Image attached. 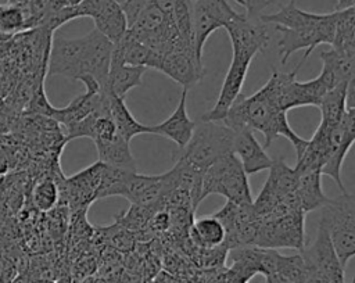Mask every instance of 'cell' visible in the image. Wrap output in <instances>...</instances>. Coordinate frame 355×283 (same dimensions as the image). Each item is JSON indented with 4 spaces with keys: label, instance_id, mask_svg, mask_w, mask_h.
<instances>
[{
    "label": "cell",
    "instance_id": "cell-1",
    "mask_svg": "<svg viewBox=\"0 0 355 283\" xmlns=\"http://www.w3.org/2000/svg\"><path fill=\"white\" fill-rule=\"evenodd\" d=\"M222 122L233 132L243 128L258 130L263 135V147H269L279 136L286 137L294 147L295 155L300 157L308 140L300 137L290 126L287 112L283 111L275 97L273 89L266 83L251 96L243 93L234 100L227 110Z\"/></svg>",
    "mask_w": 355,
    "mask_h": 283
},
{
    "label": "cell",
    "instance_id": "cell-2",
    "mask_svg": "<svg viewBox=\"0 0 355 283\" xmlns=\"http://www.w3.org/2000/svg\"><path fill=\"white\" fill-rule=\"evenodd\" d=\"M112 43L96 28L76 39L55 37L49 51V75L65 76L78 80L83 75H92L103 89H108L107 76L111 61Z\"/></svg>",
    "mask_w": 355,
    "mask_h": 283
},
{
    "label": "cell",
    "instance_id": "cell-3",
    "mask_svg": "<svg viewBox=\"0 0 355 283\" xmlns=\"http://www.w3.org/2000/svg\"><path fill=\"white\" fill-rule=\"evenodd\" d=\"M234 132L222 121H204L196 123L187 144L180 148L176 160L202 172L220 157L232 153Z\"/></svg>",
    "mask_w": 355,
    "mask_h": 283
},
{
    "label": "cell",
    "instance_id": "cell-4",
    "mask_svg": "<svg viewBox=\"0 0 355 283\" xmlns=\"http://www.w3.org/2000/svg\"><path fill=\"white\" fill-rule=\"evenodd\" d=\"M209 194H220L236 204H252L248 175L244 172L239 158L229 153L201 173V201Z\"/></svg>",
    "mask_w": 355,
    "mask_h": 283
},
{
    "label": "cell",
    "instance_id": "cell-5",
    "mask_svg": "<svg viewBox=\"0 0 355 283\" xmlns=\"http://www.w3.org/2000/svg\"><path fill=\"white\" fill-rule=\"evenodd\" d=\"M320 209L319 223L327 230L338 261L345 269L355 255V197L347 190L341 191L340 196L329 198Z\"/></svg>",
    "mask_w": 355,
    "mask_h": 283
},
{
    "label": "cell",
    "instance_id": "cell-6",
    "mask_svg": "<svg viewBox=\"0 0 355 283\" xmlns=\"http://www.w3.org/2000/svg\"><path fill=\"white\" fill-rule=\"evenodd\" d=\"M336 15V11L327 12L316 25L301 29H287L275 25V29L282 35L277 42V55L280 58V62L284 65L291 54L305 49V54L298 62L302 67V64L308 60L315 47H318L319 44H331L334 36Z\"/></svg>",
    "mask_w": 355,
    "mask_h": 283
},
{
    "label": "cell",
    "instance_id": "cell-7",
    "mask_svg": "<svg viewBox=\"0 0 355 283\" xmlns=\"http://www.w3.org/2000/svg\"><path fill=\"white\" fill-rule=\"evenodd\" d=\"M225 229L223 247L229 250L254 246L261 218L255 214L252 204H236L226 200L225 205L212 214Z\"/></svg>",
    "mask_w": 355,
    "mask_h": 283
},
{
    "label": "cell",
    "instance_id": "cell-8",
    "mask_svg": "<svg viewBox=\"0 0 355 283\" xmlns=\"http://www.w3.org/2000/svg\"><path fill=\"white\" fill-rule=\"evenodd\" d=\"M239 12L234 11L226 0H193L191 25L194 36V50L202 61V49L211 33L232 21Z\"/></svg>",
    "mask_w": 355,
    "mask_h": 283
},
{
    "label": "cell",
    "instance_id": "cell-9",
    "mask_svg": "<svg viewBox=\"0 0 355 283\" xmlns=\"http://www.w3.org/2000/svg\"><path fill=\"white\" fill-rule=\"evenodd\" d=\"M232 42L233 57L251 62L252 58L269 46V32L266 24L258 18H248L245 14H237L225 25Z\"/></svg>",
    "mask_w": 355,
    "mask_h": 283
},
{
    "label": "cell",
    "instance_id": "cell-10",
    "mask_svg": "<svg viewBox=\"0 0 355 283\" xmlns=\"http://www.w3.org/2000/svg\"><path fill=\"white\" fill-rule=\"evenodd\" d=\"M355 142V107H347L344 115L338 123L330 130L329 148L324 164L322 166V175L330 176L341 191L345 187L341 180V168L347 153Z\"/></svg>",
    "mask_w": 355,
    "mask_h": 283
},
{
    "label": "cell",
    "instance_id": "cell-11",
    "mask_svg": "<svg viewBox=\"0 0 355 283\" xmlns=\"http://www.w3.org/2000/svg\"><path fill=\"white\" fill-rule=\"evenodd\" d=\"M75 18L90 17L94 28L111 43H116L128 31L121 4L115 0H82L73 6Z\"/></svg>",
    "mask_w": 355,
    "mask_h": 283
},
{
    "label": "cell",
    "instance_id": "cell-12",
    "mask_svg": "<svg viewBox=\"0 0 355 283\" xmlns=\"http://www.w3.org/2000/svg\"><path fill=\"white\" fill-rule=\"evenodd\" d=\"M297 179L298 173L294 168H290L283 158L272 160L268 179L257 198L252 200V208L257 215L263 216L269 214L287 194L293 193Z\"/></svg>",
    "mask_w": 355,
    "mask_h": 283
},
{
    "label": "cell",
    "instance_id": "cell-13",
    "mask_svg": "<svg viewBox=\"0 0 355 283\" xmlns=\"http://www.w3.org/2000/svg\"><path fill=\"white\" fill-rule=\"evenodd\" d=\"M300 252L305 258L312 272L322 275L330 283H344V268L338 261L330 236L323 225H318L313 243Z\"/></svg>",
    "mask_w": 355,
    "mask_h": 283
},
{
    "label": "cell",
    "instance_id": "cell-14",
    "mask_svg": "<svg viewBox=\"0 0 355 283\" xmlns=\"http://www.w3.org/2000/svg\"><path fill=\"white\" fill-rule=\"evenodd\" d=\"M248 61L232 57V62L230 67L225 75L219 96L214 104V107L207 111L201 119L204 121H222L227 112V110L230 108V105L234 103V100L239 97V94L241 93L248 68H250Z\"/></svg>",
    "mask_w": 355,
    "mask_h": 283
},
{
    "label": "cell",
    "instance_id": "cell-15",
    "mask_svg": "<svg viewBox=\"0 0 355 283\" xmlns=\"http://www.w3.org/2000/svg\"><path fill=\"white\" fill-rule=\"evenodd\" d=\"M158 71L186 89L194 86L204 76L202 61L196 57L194 51L189 50H178L161 55Z\"/></svg>",
    "mask_w": 355,
    "mask_h": 283
},
{
    "label": "cell",
    "instance_id": "cell-16",
    "mask_svg": "<svg viewBox=\"0 0 355 283\" xmlns=\"http://www.w3.org/2000/svg\"><path fill=\"white\" fill-rule=\"evenodd\" d=\"M232 153L239 158L247 175L269 169L272 165V158L268 155L265 147L259 144L250 128L234 132Z\"/></svg>",
    "mask_w": 355,
    "mask_h": 283
},
{
    "label": "cell",
    "instance_id": "cell-17",
    "mask_svg": "<svg viewBox=\"0 0 355 283\" xmlns=\"http://www.w3.org/2000/svg\"><path fill=\"white\" fill-rule=\"evenodd\" d=\"M189 89L183 87L180 93V100L173 110V112L161 123L158 125H148L150 133L164 136L166 139H171L173 143L179 146V148L184 147L187 142L190 140L196 122L190 119L187 110H186V100H187Z\"/></svg>",
    "mask_w": 355,
    "mask_h": 283
},
{
    "label": "cell",
    "instance_id": "cell-18",
    "mask_svg": "<svg viewBox=\"0 0 355 283\" xmlns=\"http://www.w3.org/2000/svg\"><path fill=\"white\" fill-rule=\"evenodd\" d=\"M294 194L305 214L322 208L329 200L322 189V172L319 169L300 172Z\"/></svg>",
    "mask_w": 355,
    "mask_h": 283
},
{
    "label": "cell",
    "instance_id": "cell-19",
    "mask_svg": "<svg viewBox=\"0 0 355 283\" xmlns=\"http://www.w3.org/2000/svg\"><path fill=\"white\" fill-rule=\"evenodd\" d=\"M147 68L144 67H136V65H129L118 58L111 57L110 61V69H108V76H107V86L108 90L121 97L125 98L129 90L140 86L143 83V75Z\"/></svg>",
    "mask_w": 355,
    "mask_h": 283
},
{
    "label": "cell",
    "instance_id": "cell-20",
    "mask_svg": "<svg viewBox=\"0 0 355 283\" xmlns=\"http://www.w3.org/2000/svg\"><path fill=\"white\" fill-rule=\"evenodd\" d=\"M324 14L308 12L297 7L295 0H290L287 4L282 6L279 11L273 14H261L258 19L263 24H272L277 26H283L287 29H301L316 25Z\"/></svg>",
    "mask_w": 355,
    "mask_h": 283
},
{
    "label": "cell",
    "instance_id": "cell-21",
    "mask_svg": "<svg viewBox=\"0 0 355 283\" xmlns=\"http://www.w3.org/2000/svg\"><path fill=\"white\" fill-rule=\"evenodd\" d=\"M108 115L115 123L118 133L129 143L137 135L150 133V126L140 123L129 111L123 98L112 93L108 96Z\"/></svg>",
    "mask_w": 355,
    "mask_h": 283
},
{
    "label": "cell",
    "instance_id": "cell-22",
    "mask_svg": "<svg viewBox=\"0 0 355 283\" xmlns=\"http://www.w3.org/2000/svg\"><path fill=\"white\" fill-rule=\"evenodd\" d=\"M98 161L105 165L115 168H122L126 171L136 172V162L133 154L129 148V142H126L121 135L114 139L96 144Z\"/></svg>",
    "mask_w": 355,
    "mask_h": 283
},
{
    "label": "cell",
    "instance_id": "cell-23",
    "mask_svg": "<svg viewBox=\"0 0 355 283\" xmlns=\"http://www.w3.org/2000/svg\"><path fill=\"white\" fill-rule=\"evenodd\" d=\"M320 60L322 68L329 71L337 83H351L355 80V53L331 47L320 53Z\"/></svg>",
    "mask_w": 355,
    "mask_h": 283
},
{
    "label": "cell",
    "instance_id": "cell-24",
    "mask_svg": "<svg viewBox=\"0 0 355 283\" xmlns=\"http://www.w3.org/2000/svg\"><path fill=\"white\" fill-rule=\"evenodd\" d=\"M189 236L197 247L215 248L223 244L225 229L214 215L202 216L191 223Z\"/></svg>",
    "mask_w": 355,
    "mask_h": 283
},
{
    "label": "cell",
    "instance_id": "cell-25",
    "mask_svg": "<svg viewBox=\"0 0 355 283\" xmlns=\"http://www.w3.org/2000/svg\"><path fill=\"white\" fill-rule=\"evenodd\" d=\"M347 82H341L326 92L322 97L318 108L320 110V122L326 126H334L338 123L347 108Z\"/></svg>",
    "mask_w": 355,
    "mask_h": 283
},
{
    "label": "cell",
    "instance_id": "cell-26",
    "mask_svg": "<svg viewBox=\"0 0 355 283\" xmlns=\"http://www.w3.org/2000/svg\"><path fill=\"white\" fill-rule=\"evenodd\" d=\"M336 25L331 47L343 51L355 53V8L336 11Z\"/></svg>",
    "mask_w": 355,
    "mask_h": 283
},
{
    "label": "cell",
    "instance_id": "cell-27",
    "mask_svg": "<svg viewBox=\"0 0 355 283\" xmlns=\"http://www.w3.org/2000/svg\"><path fill=\"white\" fill-rule=\"evenodd\" d=\"M276 273L283 276L288 283H305L312 271L302 254L282 255L279 252Z\"/></svg>",
    "mask_w": 355,
    "mask_h": 283
},
{
    "label": "cell",
    "instance_id": "cell-28",
    "mask_svg": "<svg viewBox=\"0 0 355 283\" xmlns=\"http://www.w3.org/2000/svg\"><path fill=\"white\" fill-rule=\"evenodd\" d=\"M60 197V187L57 182L51 178H46L36 183L32 191V201L35 207L42 211L47 212L55 207Z\"/></svg>",
    "mask_w": 355,
    "mask_h": 283
},
{
    "label": "cell",
    "instance_id": "cell-29",
    "mask_svg": "<svg viewBox=\"0 0 355 283\" xmlns=\"http://www.w3.org/2000/svg\"><path fill=\"white\" fill-rule=\"evenodd\" d=\"M26 12L10 4H3L0 10V33L12 36L21 31H26Z\"/></svg>",
    "mask_w": 355,
    "mask_h": 283
},
{
    "label": "cell",
    "instance_id": "cell-30",
    "mask_svg": "<svg viewBox=\"0 0 355 283\" xmlns=\"http://www.w3.org/2000/svg\"><path fill=\"white\" fill-rule=\"evenodd\" d=\"M245 8V15L248 18H258L263 8L268 6V0H234Z\"/></svg>",
    "mask_w": 355,
    "mask_h": 283
},
{
    "label": "cell",
    "instance_id": "cell-31",
    "mask_svg": "<svg viewBox=\"0 0 355 283\" xmlns=\"http://www.w3.org/2000/svg\"><path fill=\"white\" fill-rule=\"evenodd\" d=\"M263 283H288L283 276H280L279 273H270L265 276V282Z\"/></svg>",
    "mask_w": 355,
    "mask_h": 283
},
{
    "label": "cell",
    "instance_id": "cell-32",
    "mask_svg": "<svg viewBox=\"0 0 355 283\" xmlns=\"http://www.w3.org/2000/svg\"><path fill=\"white\" fill-rule=\"evenodd\" d=\"M28 3H29V0H7V4L17 6V7L22 8L26 12V19H28ZM25 28H26V25H25Z\"/></svg>",
    "mask_w": 355,
    "mask_h": 283
},
{
    "label": "cell",
    "instance_id": "cell-33",
    "mask_svg": "<svg viewBox=\"0 0 355 283\" xmlns=\"http://www.w3.org/2000/svg\"><path fill=\"white\" fill-rule=\"evenodd\" d=\"M119 283H140L139 277L132 273H123L119 277Z\"/></svg>",
    "mask_w": 355,
    "mask_h": 283
},
{
    "label": "cell",
    "instance_id": "cell-34",
    "mask_svg": "<svg viewBox=\"0 0 355 283\" xmlns=\"http://www.w3.org/2000/svg\"><path fill=\"white\" fill-rule=\"evenodd\" d=\"M354 4H355V0H337L336 11H338V10H345V8H349V7H354Z\"/></svg>",
    "mask_w": 355,
    "mask_h": 283
},
{
    "label": "cell",
    "instance_id": "cell-35",
    "mask_svg": "<svg viewBox=\"0 0 355 283\" xmlns=\"http://www.w3.org/2000/svg\"><path fill=\"white\" fill-rule=\"evenodd\" d=\"M115 1H116V3H119V4H122V3H123V1H126V0H115Z\"/></svg>",
    "mask_w": 355,
    "mask_h": 283
},
{
    "label": "cell",
    "instance_id": "cell-36",
    "mask_svg": "<svg viewBox=\"0 0 355 283\" xmlns=\"http://www.w3.org/2000/svg\"><path fill=\"white\" fill-rule=\"evenodd\" d=\"M40 283H50V282H40Z\"/></svg>",
    "mask_w": 355,
    "mask_h": 283
},
{
    "label": "cell",
    "instance_id": "cell-37",
    "mask_svg": "<svg viewBox=\"0 0 355 283\" xmlns=\"http://www.w3.org/2000/svg\"><path fill=\"white\" fill-rule=\"evenodd\" d=\"M351 283H355V279H354V280H352V282H351Z\"/></svg>",
    "mask_w": 355,
    "mask_h": 283
},
{
    "label": "cell",
    "instance_id": "cell-38",
    "mask_svg": "<svg viewBox=\"0 0 355 283\" xmlns=\"http://www.w3.org/2000/svg\"><path fill=\"white\" fill-rule=\"evenodd\" d=\"M1 6H3V4H0V10H1Z\"/></svg>",
    "mask_w": 355,
    "mask_h": 283
}]
</instances>
